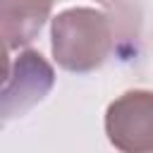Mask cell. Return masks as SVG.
Here are the masks:
<instances>
[{
  "instance_id": "obj_1",
  "label": "cell",
  "mask_w": 153,
  "mask_h": 153,
  "mask_svg": "<svg viewBox=\"0 0 153 153\" xmlns=\"http://www.w3.org/2000/svg\"><path fill=\"white\" fill-rule=\"evenodd\" d=\"M112 48V19L98 7L74 5L50 19V50L67 72L86 74L103 67Z\"/></svg>"
},
{
  "instance_id": "obj_2",
  "label": "cell",
  "mask_w": 153,
  "mask_h": 153,
  "mask_svg": "<svg viewBox=\"0 0 153 153\" xmlns=\"http://www.w3.org/2000/svg\"><path fill=\"white\" fill-rule=\"evenodd\" d=\"M105 136L120 153H153V91L117 96L105 110Z\"/></svg>"
},
{
  "instance_id": "obj_3",
  "label": "cell",
  "mask_w": 153,
  "mask_h": 153,
  "mask_svg": "<svg viewBox=\"0 0 153 153\" xmlns=\"http://www.w3.org/2000/svg\"><path fill=\"white\" fill-rule=\"evenodd\" d=\"M53 86H55L53 65L33 48L19 50V55L10 60L2 81V103H0L2 120L22 117L26 110L41 103Z\"/></svg>"
},
{
  "instance_id": "obj_4",
  "label": "cell",
  "mask_w": 153,
  "mask_h": 153,
  "mask_svg": "<svg viewBox=\"0 0 153 153\" xmlns=\"http://www.w3.org/2000/svg\"><path fill=\"white\" fill-rule=\"evenodd\" d=\"M53 0H0V33L5 50H19L36 41L50 19Z\"/></svg>"
}]
</instances>
